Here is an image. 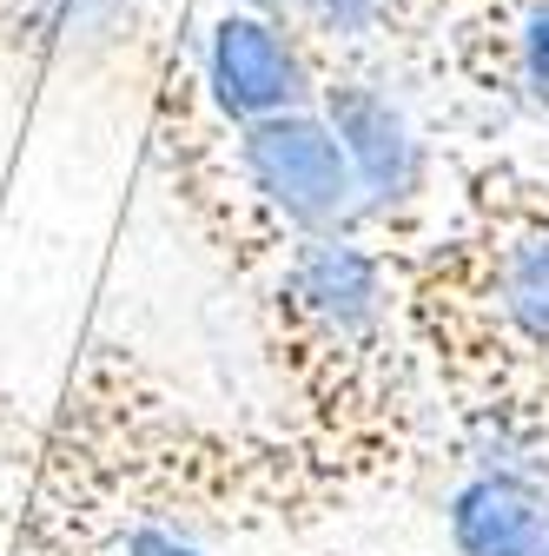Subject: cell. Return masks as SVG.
<instances>
[{
  "mask_svg": "<svg viewBox=\"0 0 549 556\" xmlns=\"http://www.w3.org/2000/svg\"><path fill=\"white\" fill-rule=\"evenodd\" d=\"M318 106H324L337 147L352 160L365 232L371 239H404L431 213V192H437V153H431L424 126L410 119V106L378 74H365L358 60H337V53H331Z\"/></svg>",
  "mask_w": 549,
  "mask_h": 556,
  "instance_id": "277c9868",
  "label": "cell"
},
{
  "mask_svg": "<svg viewBox=\"0 0 549 556\" xmlns=\"http://www.w3.org/2000/svg\"><path fill=\"white\" fill-rule=\"evenodd\" d=\"M100 556H205V543L186 523H173L159 510H140V517H126L119 530H106Z\"/></svg>",
  "mask_w": 549,
  "mask_h": 556,
  "instance_id": "8992f818",
  "label": "cell"
},
{
  "mask_svg": "<svg viewBox=\"0 0 549 556\" xmlns=\"http://www.w3.org/2000/svg\"><path fill=\"white\" fill-rule=\"evenodd\" d=\"M444 536L457 556H542L549 549V477L463 470L444 497Z\"/></svg>",
  "mask_w": 549,
  "mask_h": 556,
  "instance_id": "5b68a950",
  "label": "cell"
},
{
  "mask_svg": "<svg viewBox=\"0 0 549 556\" xmlns=\"http://www.w3.org/2000/svg\"><path fill=\"white\" fill-rule=\"evenodd\" d=\"M470 8H503V0H444V21H457V14H470ZM437 40V34H431Z\"/></svg>",
  "mask_w": 549,
  "mask_h": 556,
  "instance_id": "ba28073f",
  "label": "cell"
},
{
  "mask_svg": "<svg viewBox=\"0 0 549 556\" xmlns=\"http://www.w3.org/2000/svg\"><path fill=\"white\" fill-rule=\"evenodd\" d=\"M186 66L199 80V100L226 126H252V119H271V113L318 106L324 74H331V47L292 14L213 0V14L199 21V40H192Z\"/></svg>",
  "mask_w": 549,
  "mask_h": 556,
  "instance_id": "3957f363",
  "label": "cell"
},
{
  "mask_svg": "<svg viewBox=\"0 0 549 556\" xmlns=\"http://www.w3.org/2000/svg\"><path fill=\"white\" fill-rule=\"evenodd\" d=\"M226 8H265V14H292V21H305L311 0H226Z\"/></svg>",
  "mask_w": 549,
  "mask_h": 556,
  "instance_id": "52a82bcc",
  "label": "cell"
},
{
  "mask_svg": "<svg viewBox=\"0 0 549 556\" xmlns=\"http://www.w3.org/2000/svg\"><path fill=\"white\" fill-rule=\"evenodd\" d=\"M397 258L371 232L298 239L271 265V312L285 325L292 378L318 404H358L384 378L397 325Z\"/></svg>",
  "mask_w": 549,
  "mask_h": 556,
  "instance_id": "7a4b0ae2",
  "label": "cell"
},
{
  "mask_svg": "<svg viewBox=\"0 0 549 556\" xmlns=\"http://www.w3.org/2000/svg\"><path fill=\"white\" fill-rule=\"evenodd\" d=\"M391 258L404 292L470 299L497 352L549 371V179L503 160L463 166L457 226Z\"/></svg>",
  "mask_w": 549,
  "mask_h": 556,
  "instance_id": "6da1fadb",
  "label": "cell"
}]
</instances>
